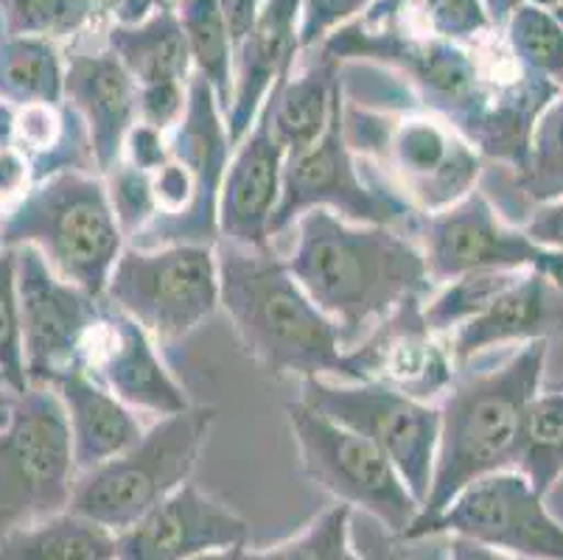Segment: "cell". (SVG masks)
Returning <instances> with one entry per match:
<instances>
[{
	"label": "cell",
	"mask_w": 563,
	"mask_h": 560,
	"mask_svg": "<svg viewBox=\"0 0 563 560\" xmlns=\"http://www.w3.org/2000/svg\"><path fill=\"white\" fill-rule=\"evenodd\" d=\"M306 295L342 333L345 351L365 328L432 289L421 246L382 224H353L325 208L298 219V244L286 259Z\"/></svg>",
	"instance_id": "6da1fadb"
},
{
	"label": "cell",
	"mask_w": 563,
	"mask_h": 560,
	"mask_svg": "<svg viewBox=\"0 0 563 560\" xmlns=\"http://www.w3.org/2000/svg\"><path fill=\"white\" fill-rule=\"evenodd\" d=\"M219 306L244 353L273 376L365 382L342 333L295 281L273 246L217 241Z\"/></svg>",
	"instance_id": "7a4b0ae2"
},
{
	"label": "cell",
	"mask_w": 563,
	"mask_h": 560,
	"mask_svg": "<svg viewBox=\"0 0 563 560\" xmlns=\"http://www.w3.org/2000/svg\"><path fill=\"white\" fill-rule=\"evenodd\" d=\"M547 353L550 339H532L499 367L454 376L440 404L432 487L407 541H421L423 530L465 487L496 471L516 469L521 420L530 400L541 393Z\"/></svg>",
	"instance_id": "3957f363"
},
{
	"label": "cell",
	"mask_w": 563,
	"mask_h": 560,
	"mask_svg": "<svg viewBox=\"0 0 563 560\" xmlns=\"http://www.w3.org/2000/svg\"><path fill=\"white\" fill-rule=\"evenodd\" d=\"M124 239L107 183L85 168L40 179L0 219V246H37L56 275L99 300H104L112 266L124 253Z\"/></svg>",
	"instance_id": "277c9868"
},
{
	"label": "cell",
	"mask_w": 563,
	"mask_h": 560,
	"mask_svg": "<svg viewBox=\"0 0 563 560\" xmlns=\"http://www.w3.org/2000/svg\"><path fill=\"white\" fill-rule=\"evenodd\" d=\"M345 135L360 161L376 163L418 213H438L477 188L483 154L452 123L427 110H373L345 99Z\"/></svg>",
	"instance_id": "5b68a950"
},
{
	"label": "cell",
	"mask_w": 563,
	"mask_h": 560,
	"mask_svg": "<svg viewBox=\"0 0 563 560\" xmlns=\"http://www.w3.org/2000/svg\"><path fill=\"white\" fill-rule=\"evenodd\" d=\"M213 424L217 409L197 404L166 415L126 451L81 471L68 510L104 524L115 536L124 532L191 480Z\"/></svg>",
	"instance_id": "8992f818"
},
{
	"label": "cell",
	"mask_w": 563,
	"mask_h": 560,
	"mask_svg": "<svg viewBox=\"0 0 563 560\" xmlns=\"http://www.w3.org/2000/svg\"><path fill=\"white\" fill-rule=\"evenodd\" d=\"M79 469L68 415L48 384L7 389L0 420V538L70 507Z\"/></svg>",
	"instance_id": "52a82bcc"
},
{
	"label": "cell",
	"mask_w": 563,
	"mask_h": 560,
	"mask_svg": "<svg viewBox=\"0 0 563 560\" xmlns=\"http://www.w3.org/2000/svg\"><path fill=\"white\" fill-rule=\"evenodd\" d=\"M325 208L353 224L415 233L421 216L404 197H398L384 179L367 183L362 177L360 157L345 135V87L340 85L331 110V121L306 152L289 157L284 166V194L269 224V235L284 233L303 213Z\"/></svg>",
	"instance_id": "ba28073f"
},
{
	"label": "cell",
	"mask_w": 563,
	"mask_h": 560,
	"mask_svg": "<svg viewBox=\"0 0 563 560\" xmlns=\"http://www.w3.org/2000/svg\"><path fill=\"white\" fill-rule=\"evenodd\" d=\"M286 418L300 449L306 476L314 485L342 505L362 510L393 536L407 538L421 505L409 493L390 457L362 438L360 431L314 413L300 398L286 404Z\"/></svg>",
	"instance_id": "9c48e42d"
},
{
	"label": "cell",
	"mask_w": 563,
	"mask_h": 560,
	"mask_svg": "<svg viewBox=\"0 0 563 560\" xmlns=\"http://www.w3.org/2000/svg\"><path fill=\"white\" fill-rule=\"evenodd\" d=\"M104 300L161 342H177L219 308L217 250L208 244L124 246Z\"/></svg>",
	"instance_id": "30bf717a"
},
{
	"label": "cell",
	"mask_w": 563,
	"mask_h": 560,
	"mask_svg": "<svg viewBox=\"0 0 563 560\" xmlns=\"http://www.w3.org/2000/svg\"><path fill=\"white\" fill-rule=\"evenodd\" d=\"M300 400L314 413L360 431L390 457L418 505L429 496L440 440V407L382 382L303 378Z\"/></svg>",
	"instance_id": "8fae6325"
},
{
	"label": "cell",
	"mask_w": 563,
	"mask_h": 560,
	"mask_svg": "<svg viewBox=\"0 0 563 560\" xmlns=\"http://www.w3.org/2000/svg\"><path fill=\"white\" fill-rule=\"evenodd\" d=\"M415 235L421 239L432 284H449L465 272H541L563 289V253L536 244L525 230L508 228L488 194L474 188L452 208L423 213Z\"/></svg>",
	"instance_id": "7c38bea8"
},
{
	"label": "cell",
	"mask_w": 563,
	"mask_h": 560,
	"mask_svg": "<svg viewBox=\"0 0 563 560\" xmlns=\"http://www.w3.org/2000/svg\"><path fill=\"white\" fill-rule=\"evenodd\" d=\"M521 471L508 469L465 487L423 538L460 536L516 560H563V524Z\"/></svg>",
	"instance_id": "4fadbf2b"
},
{
	"label": "cell",
	"mask_w": 563,
	"mask_h": 560,
	"mask_svg": "<svg viewBox=\"0 0 563 560\" xmlns=\"http://www.w3.org/2000/svg\"><path fill=\"white\" fill-rule=\"evenodd\" d=\"M18 300L29 384L85 370L104 300L56 275L37 246H18Z\"/></svg>",
	"instance_id": "5bb4252c"
},
{
	"label": "cell",
	"mask_w": 563,
	"mask_h": 560,
	"mask_svg": "<svg viewBox=\"0 0 563 560\" xmlns=\"http://www.w3.org/2000/svg\"><path fill=\"white\" fill-rule=\"evenodd\" d=\"M85 370L130 409L166 418L191 407L186 389L157 353L155 337L107 300L87 345Z\"/></svg>",
	"instance_id": "9a60e30c"
},
{
	"label": "cell",
	"mask_w": 563,
	"mask_h": 560,
	"mask_svg": "<svg viewBox=\"0 0 563 560\" xmlns=\"http://www.w3.org/2000/svg\"><path fill=\"white\" fill-rule=\"evenodd\" d=\"M250 524L186 482L132 527L118 532L115 560H194L247 547Z\"/></svg>",
	"instance_id": "2e32d148"
},
{
	"label": "cell",
	"mask_w": 563,
	"mask_h": 560,
	"mask_svg": "<svg viewBox=\"0 0 563 560\" xmlns=\"http://www.w3.org/2000/svg\"><path fill=\"white\" fill-rule=\"evenodd\" d=\"M423 297L398 306L387 320L378 322L365 342L353 348L365 382H382L418 400L446 393L454 382V359L427 326Z\"/></svg>",
	"instance_id": "e0dca14e"
},
{
	"label": "cell",
	"mask_w": 563,
	"mask_h": 560,
	"mask_svg": "<svg viewBox=\"0 0 563 560\" xmlns=\"http://www.w3.org/2000/svg\"><path fill=\"white\" fill-rule=\"evenodd\" d=\"M286 152L273 132V112L261 107L224 172L219 197V239L244 246H269V224L284 194Z\"/></svg>",
	"instance_id": "ac0fdd59"
},
{
	"label": "cell",
	"mask_w": 563,
	"mask_h": 560,
	"mask_svg": "<svg viewBox=\"0 0 563 560\" xmlns=\"http://www.w3.org/2000/svg\"><path fill=\"white\" fill-rule=\"evenodd\" d=\"M65 105L87 127L93 166L110 174L124 157V143L137 123V81L110 48L76 51L65 59Z\"/></svg>",
	"instance_id": "d6986e66"
},
{
	"label": "cell",
	"mask_w": 563,
	"mask_h": 560,
	"mask_svg": "<svg viewBox=\"0 0 563 560\" xmlns=\"http://www.w3.org/2000/svg\"><path fill=\"white\" fill-rule=\"evenodd\" d=\"M300 14L303 0H264L250 37L235 51L233 105L224 116L233 146H239L253 130L275 81L291 74L298 65Z\"/></svg>",
	"instance_id": "ffe728a7"
},
{
	"label": "cell",
	"mask_w": 563,
	"mask_h": 560,
	"mask_svg": "<svg viewBox=\"0 0 563 560\" xmlns=\"http://www.w3.org/2000/svg\"><path fill=\"white\" fill-rule=\"evenodd\" d=\"M558 292L563 289L541 272H525L485 311L454 328L449 342L454 364H465L490 348L510 342L550 339L552 331L563 328V303H558Z\"/></svg>",
	"instance_id": "44dd1931"
},
{
	"label": "cell",
	"mask_w": 563,
	"mask_h": 560,
	"mask_svg": "<svg viewBox=\"0 0 563 560\" xmlns=\"http://www.w3.org/2000/svg\"><path fill=\"white\" fill-rule=\"evenodd\" d=\"M48 387L56 389L68 415L79 474L118 457L143 435L135 413L110 389L101 387L87 370H68Z\"/></svg>",
	"instance_id": "7402d4cb"
},
{
	"label": "cell",
	"mask_w": 563,
	"mask_h": 560,
	"mask_svg": "<svg viewBox=\"0 0 563 560\" xmlns=\"http://www.w3.org/2000/svg\"><path fill=\"white\" fill-rule=\"evenodd\" d=\"M342 85V65L317 54L300 74L280 76L266 96L273 112V132L284 146L286 161L306 152L325 132Z\"/></svg>",
	"instance_id": "603a6c76"
},
{
	"label": "cell",
	"mask_w": 563,
	"mask_h": 560,
	"mask_svg": "<svg viewBox=\"0 0 563 560\" xmlns=\"http://www.w3.org/2000/svg\"><path fill=\"white\" fill-rule=\"evenodd\" d=\"M107 48L121 59L137 87L155 81H191L194 65L174 3H163L135 25L112 23Z\"/></svg>",
	"instance_id": "cb8c5ba5"
},
{
	"label": "cell",
	"mask_w": 563,
	"mask_h": 560,
	"mask_svg": "<svg viewBox=\"0 0 563 560\" xmlns=\"http://www.w3.org/2000/svg\"><path fill=\"white\" fill-rule=\"evenodd\" d=\"M115 547L104 524L63 510L0 538V560H115Z\"/></svg>",
	"instance_id": "d4e9b609"
},
{
	"label": "cell",
	"mask_w": 563,
	"mask_h": 560,
	"mask_svg": "<svg viewBox=\"0 0 563 560\" xmlns=\"http://www.w3.org/2000/svg\"><path fill=\"white\" fill-rule=\"evenodd\" d=\"M0 99L12 105H65V62L51 40L0 37Z\"/></svg>",
	"instance_id": "484cf974"
},
{
	"label": "cell",
	"mask_w": 563,
	"mask_h": 560,
	"mask_svg": "<svg viewBox=\"0 0 563 560\" xmlns=\"http://www.w3.org/2000/svg\"><path fill=\"white\" fill-rule=\"evenodd\" d=\"M367 12L415 34L460 45H477L499 31L490 23L485 0H376Z\"/></svg>",
	"instance_id": "4316f807"
},
{
	"label": "cell",
	"mask_w": 563,
	"mask_h": 560,
	"mask_svg": "<svg viewBox=\"0 0 563 560\" xmlns=\"http://www.w3.org/2000/svg\"><path fill=\"white\" fill-rule=\"evenodd\" d=\"M174 12L180 18L183 34H186L194 74L211 85L219 107L228 116L233 105L235 51L219 3L217 0H174Z\"/></svg>",
	"instance_id": "83f0119b"
},
{
	"label": "cell",
	"mask_w": 563,
	"mask_h": 560,
	"mask_svg": "<svg viewBox=\"0 0 563 560\" xmlns=\"http://www.w3.org/2000/svg\"><path fill=\"white\" fill-rule=\"evenodd\" d=\"M516 471L547 496L563 476V389H541L521 420Z\"/></svg>",
	"instance_id": "f1b7e54d"
},
{
	"label": "cell",
	"mask_w": 563,
	"mask_h": 560,
	"mask_svg": "<svg viewBox=\"0 0 563 560\" xmlns=\"http://www.w3.org/2000/svg\"><path fill=\"white\" fill-rule=\"evenodd\" d=\"M521 70L563 87V14L521 0L501 29Z\"/></svg>",
	"instance_id": "f546056e"
},
{
	"label": "cell",
	"mask_w": 563,
	"mask_h": 560,
	"mask_svg": "<svg viewBox=\"0 0 563 560\" xmlns=\"http://www.w3.org/2000/svg\"><path fill=\"white\" fill-rule=\"evenodd\" d=\"M516 191L536 205L563 197V87L532 127L530 154L516 172Z\"/></svg>",
	"instance_id": "4dcf8cb0"
},
{
	"label": "cell",
	"mask_w": 563,
	"mask_h": 560,
	"mask_svg": "<svg viewBox=\"0 0 563 560\" xmlns=\"http://www.w3.org/2000/svg\"><path fill=\"white\" fill-rule=\"evenodd\" d=\"M525 272H508V270H477L465 272V275L449 281L446 289L423 306V317L427 326L434 333L454 331L471 320L474 315L485 311L501 292H508L510 286L519 281Z\"/></svg>",
	"instance_id": "1f68e13d"
},
{
	"label": "cell",
	"mask_w": 563,
	"mask_h": 560,
	"mask_svg": "<svg viewBox=\"0 0 563 560\" xmlns=\"http://www.w3.org/2000/svg\"><path fill=\"white\" fill-rule=\"evenodd\" d=\"M96 0H0V23L9 37L68 40L90 25Z\"/></svg>",
	"instance_id": "d6a6232c"
},
{
	"label": "cell",
	"mask_w": 563,
	"mask_h": 560,
	"mask_svg": "<svg viewBox=\"0 0 563 560\" xmlns=\"http://www.w3.org/2000/svg\"><path fill=\"white\" fill-rule=\"evenodd\" d=\"M353 507L336 502L320 518L306 527L298 538L278 547L250 552L242 549V560H365L353 547Z\"/></svg>",
	"instance_id": "836d02e7"
},
{
	"label": "cell",
	"mask_w": 563,
	"mask_h": 560,
	"mask_svg": "<svg viewBox=\"0 0 563 560\" xmlns=\"http://www.w3.org/2000/svg\"><path fill=\"white\" fill-rule=\"evenodd\" d=\"M0 384L14 393L29 389L23 326L18 300V246H0Z\"/></svg>",
	"instance_id": "e575fe53"
},
{
	"label": "cell",
	"mask_w": 563,
	"mask_h": 560,
	"mask_svg": "<svg viewBox=\"0 0 563 560\" xmlns=\"http://www.w3.org/2000/svg\"><path fill=\"white\" fill-rule=\"evenodd\" d=\"M104 183L107 191H110L112 210L118 216V224H121L126 239H135L157 216L152 172H143V168L132 166L130 161H121L107 174Z\"/></svg>",
	"instance_id": "d590c367"
},
{
	"label": "cell",
	"mask_w": 563,
	"mask_h": 560,
	"mask_svg": "<svg viewBox=\"0 0 563 560\" xmlns=\"http://www.w3.org/2000/svg\"><path fill=\"white\" fill-rule=\"evenodd\" d=\"M376 0H303L300 14V56L306 51H317L325 40L347 25L351 20L362 18Z\"/></svg>",
	"instance_id": "8d00e7d4"
},
{
	"label": "cell",
	"mask_w": 563,
	"mask_h": 560,
	"mask_svg": "<svg viewBox=\"0 0 563 560\" xmlns=\"http://www.w3.org/2000/svg\"><path fill=\"white\" fill-rule=\"evenodd\" d=\"M188 107V81H155L137 87V121L157 132H172Z\"/></svg>",
	"instance_id": "74e56055"
},
{
	"label": "cell",
	"mask_w": 563,
	"mask_h": 560,
	"mask_svg": "<svg viewBox=\"0 0 563 560\" xmlns=\"http://www.w3.org/2000/svg\"><path fill=\"white\" fill-rule=\"evenodd\" d=\"M37 185L32 157L20 146H0V219L12 213Z\"/></svg>",
	"instance_id": "f35d334b"
},
{
	"label": "cell",
	"mask_w": 563,
	"mask_h": 560,
	"mask_svg": "<svg viewBox=\"0 0 563 560\" xmlns=\"http://www.w3.org/2000/svg\"><path fill=\"white\" fill-rule=\"evenodd\" d=\"M168 141L163 132H157L150 123L137 121L130 130L124 143V157L121 161H130L132 166L143 168V172H157L163 163L168 161Z\"/></svg>",
	"instance_id": "ab89813d"
},
{
	"label": "cell",
	"mask_w": 563,
	"mask_h": 560,
	"mask_svg": "<svg viewBox=\"0 0 563 560\" xmlns=\"http://www.w3.org/2000/svg\"><path fill=\"white\" fill-rule=\"evenodd\" d=\"M521 230L536 244L547 246V250H555V253H563V197L539 205Z\"/></svg>",
	"instance_id": "60d3db41"
},
{
	"label": "cell",
	"mask_w": 563,
	"mask_h": 560,
	"mask_svg": "<svg viewBox=\"0 0 563 560\" xmlns=\"http://www.w3.org/2000/svg\"><path fill=\"white\" fill-rule=\"evenodd\" d=\"M367 527L362 530L360 552L365 560H418L415 552H409L407 538H398L393 532H387L378 521L367 518Z\"/></svg>",
	"instance_id": "b9f144b4"
},
{
	"label": "cell",
	"mask_w": 563,
	"mask_h": 560,
	"mask_svg": "<svg viewBox=\"0 0 563 560\" xmlns=\"http://www.w3.org/2000/svg\"><path fill=\"white\" fill-rule=\"evenodd\" d=\"M219 12H222L224 25H228L230 43H233V51L242 48L244 40L250 37L255 20H258L261 3L264 0H217Z\"/></svg>",
	"instance_id": "7bdbcfd3"
},
{
	"label": "cell",
	"mask_w": 563,
	"mask_h": 560,
	"mask_svg": "<svg viewBox=\"0 0 563 560\" xmlns=\"http://www.w3.org/2000/svg\"><path fill=\"white\" fill-rule=\"evenodd\" d=\"M166 0H96L101 12L110 14L118 25H135L150 18Z\"/></svg>",
	"instance_id": "ee69618b"
},
{
	"label": "cell",
	"mask_w": 563,
	"mask_h": 560,
	"mask_svg": "<svg viewBox=\"0 0 563 560\" xmlns=\"http://www.w3.org/2000/svg\"><path fill=\"white\" fill-rule=\"evenodd\" d=\"M446 560H516L505 552H496V549L483 547L477 541H468V538L460 536H446Z\"/></svg>",
	"instance_id": "f6af8a7d"
},
{
	"label": "cell",
	"mask_w": 563,
	"mask_h": 560,
	"mask_svg": "<svg viewBox=\"0 0 563 560\" xmlns=\"http://www.w3.org/2000/svg\"><path fill=\"white\" fill-rule=\"evenodd\" d=\"M14 121H18V105L0 99V146H14Z\"/></svg>",
	"instance_id": "bcb514c9"
},
{
	"label": "cell",
	"mask_w": 563,
	"mask_h": 560,
	"mask_svg": "<svg viewBox=\"0 0 563 560\" xmlns=\"http://www.w3.org/2000/svg\"><path fill=\"white\" fill-rule=\"evenodd\" d=\"M519 3L521 0H485V9H488V14H490V23H494L499 31L505 29L510 12H514Z\"/></svg>",
	"instance_id": "7dc6e473"
},
{
	"label": "cell",
	"mask_w": 563,
	"mask_h": 560,
	"mask_svg": "<svg viewBox=\"0 0 563 560\" xmlns=\"http://www.w3.org/2000/svg\"><path fill=\"white\" fill-rule=\"evenodd\" d=\"M242 549H224V552H208V554H199V558L194 560H242Z\"/></svg>",
	"instance_id": "c3c4849f"
},
{
	"label": "cell",
	"mask_w": 563,
	"mask_h": 560,
	"mask_svg": "<svg viewBox=\"0 0 563 560\" xmlns=\"http://www.w3.org/2000/svg\"><path fill=\"white\" fill-rule=\"evenodd\" d=\"M530 3H539L544 9H563V0H530Z\"/></svg>",
	"instance_id": "681fc988"
},
{
	"label": "cell",
	"mask_w": 563,
	"mask_h": 560,
	"mask_svg": "<svg viewBox=\"0 0 563 560\" xmlns=\"http://www.w3.org/2000/svg\"><path fill=\"white\" fill-rule=\"evenodd\" d=\"M7 415V387H3V395H0V420Z\"/></svg>",
	"instance_id": "f907efd6"
},
{
	"label": "cell",
	"mask_w": 563,
	"mask_h": 560,
	"mask_svg": "<svg viewBox=\"0 0 563 560\" xmlns=\"http://www.w3.org/2000/svg\"><path fill=\"white\" fill-rule=\"evenodd\" d=\"M558 387H561V389H563V384H558Z\"/></svg>",
	"instance_id": "816d5d0a"
},
{
	"label": "cell",
	"mask_w": 563,
	"mask_h": 560,
	"mask_svg": "<svg viewBox=\"0 0 563 560\" xmlns=\"http://www.w3.org/2000/svg\"><path fill=\"white\" fill-rule=\"evenodd\" d=\"M168 3H174V0H168Z\"/></svg>",
	"instance_id": "f5cc1de1"
}]
</instances>
